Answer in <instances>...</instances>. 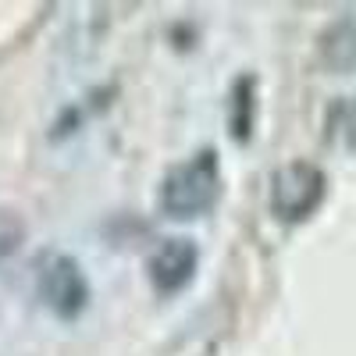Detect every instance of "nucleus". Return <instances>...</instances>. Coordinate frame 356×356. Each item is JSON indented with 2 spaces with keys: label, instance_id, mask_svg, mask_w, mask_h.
I'll list each match as a JSON object with an SVG mask.
<instances>
[{
  "label": "nucleus",
  "instance_id": "nucleus-1",
  "mask_svg": "<svg viewBox=\"0 0 356 356\" xmlns=\"http://www.w3.org/2000/svg\"><path fill=\"white\" fill-rule=\"evenodd\" d=\"M218 193H221L218 157H214V150H203L193 161L168 171L164 186H161V211L175 221L200 218L214 207Z\"/></svg>",
  "mask_w": 356,
  "mask_h": 356
},
{
  "label": "nucleus",
  "instance_id": "nucleus-2",
  "mask_svg": "<svg viewBox=\"0 0 356 356\" xmlns=\"http://www.w3.org/2000/svg\"><path fill=\"white\" fill-rule=\"evenodd\" d=\"M324 200V175L321 168L307 164V161H296L285 164L282 171H275L271 178V211L278 221H307Z\"/></svg>",
  "mask_w": 356,
  "mask_h": 356
},
{
  "label": "nucleus",
  "instance_id": "nucleus-3",
  "mask_svg": "<svg viewBox=\"0 0 356 356\" xmlns=\"http://www.w3.org/2000/svg\"><path fill=\"white\" fill-rule=\"evenodd\" d=\"M36 289H40L43 307L57 317H65V321L79 317L86 310V300H89V285H86L82 267L65 253H54L40 264Z\"/></svg>",
  "mask_w": 356,
  "mask_h": 356
},
{
  "label": "nucleus",
  "instance_id": "nucleus-4",
  "mask_svg": "<svg viewBox=\"0 0 356 356\" xmlns=\"http://www.w3.org/2000/svg\"><path fill=\"white\" fill-rule=\"evenodd\" d=\"M193 271H196V246L189 239H164L150 257V282L164 296L186 289Z\"/></svg>",
  "mask_w": 356,
  "mask_h": 356
},
{
  "label": "nucleus",
  "instance_id": "nucleus-5",
  "mask_svg": "<svg viewBox=\"0 0 356 356\" xmlns=\"http://www.w3.org/2000/svg\"><path fill=\"white\" fill-rule=\"evenodd\" d=\"M321 65L328 72H335V75L356 72V22L353 18H342V22L324 29V36H321Z\"/></svg>",
  "mask_w": 356,
  "mask_h": 356
},
{
  "label": "nucleus",
  "instance_id": "nucleus-6",
  "mask_svg": "<svg viewBox=\"0 0 356 356\" xmlns=\"http://www.w3.org/2000/svg\"><path fill=\"white\" fill-rule=\"evenodd\" d=\"M228 122H232V136L239 139V143L250 139V132H253V82H250V79H239V82H235Z\"/></svg>",
  "mask_w": 356,
  "mask_h": 356
},
{
  "label": "nucleus",
  "instance_id": "nucleus-7",
  "mask_svg": "<svg viewBox=\"0 0 356 356\" xmlns=\"http://www.w3.org/2000/svg\"><path fill=\"white\" fill-rule=\"evenodd\" d=\"M332 125H335V136L342 139L346 150L356 154V97L342 100V104L332 111Z\"/></svg>",
  "mask_w": 356,
  "mask_h": 356
},
{
  "label": "nucleus",
  "instance_id": "nucleus-8",
  "mask_svg": "<svg viewBox=\"0 0 356 356\" xmlns=\"http://www.w3.org/2000/svg\"><path fill=\"white\" fill-rule=\"evenodd\" d=\"M22 235H25V228L18 225V218H11V214H0V260H4L18 243H22Z\"/></svg>",
  "mask_w": 356,
  "mask_h": 356
}]
</instances>
